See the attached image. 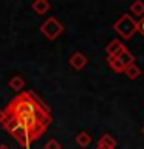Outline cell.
Instances as JSON below:
<instances>
[{
	"instance_id": "obj_6",
	"label": "cell",
	"mask_w": 144,
	"mask_h": 149,
	"mask_svg": "<svg viewBox=\"0 0 144 149\" xmlns=\"http://www.w3.org/2000/svg\"><path fill=\"white\" fill-rule=\"evenodd\" d=\"M124 48H125V47L123 45V42H121L119 39H113L109 45L105 47L107 58H115V56H118V54H119Z\"/></svg>"
},
{
	"instance_id": "obj_12",
	"label": "cell",
	"mask_w": 144,
	"mask_h": 149,
	"mask_svg": "<svg viewBox=\"0 0 144 149\" xmlns=\"http://www.w3.org/2000/svg\"><path fill=\"white\" fill-rule=\"evenodd\" d=\"M124 74L129 79H136V78L141 76V68H139L136 64H132V65H129V67H125Z\"/></svg>"
},
{
	"instance_id": "obj_3",
	"label": "cell",
	"mask_w": 144,
	"mask_h": 149,
	"mask_svg": "<svg viewBox=\"0 0 144 149\" xmlns=\"http://www.w3.org/2000/svg\"><path fill=\"white\" fill-rule=\"evenodd\" d=\"M113 28L123 39H132L133 34L138 31V22L135 20L130 14H123V16L115 22Z\"/></svg>"
},
{
	"instance_id": "obj_8",
	"label": "cell",
	"mask_w": 144,
	"mask_h": 149,
	"mask_svg": "<svg viewBox=\"0 0 144 149\" xmlns=\"http://www.w3.org/2000/svg\"><path fill=\"white\" fill-rule=\"evenodd\" d=\"M115 59L118 61V62L124 67V70H125V67H129V65H132V64H135V56L130 53V51L127 50V48H124L121 53L118 54V56H115Z\"/></svg>"
},
{
	"instance_id": "obj_13",
	"label": "cell",
	"mask_w": 144,
	"mask_h": 149,
	"mask_svg": "<svg viewBox=\"0 0 144 149\" xmlns=\"http://www.w3.org/2000/svg\"><path fill=\"white\" fill-rule=\"evenodd\" d=\"M130 13L135 14V16H138V17H143L144 16V2H141V0L133 2L130 5Z\"/></svg>"
},
{
	"instance_id": "obj_4",
	"label": "cell",
	"mask_w": 144,
	"mask_h": 149,
	"mask_svg": "<svg viewBox=\"0 0 144 149\" xmlns=\"http://www.w3.org/2000/svg\"><path fill=\"white\" fill-rule=\"evenodd\" d=\"M39 31L44 34L48 40H54L64 33V25L60 23L56 17H48L46 20L40 25Z\"/></svg>"
},
{
	"instance_id": "obj_2",
	"label": "cell",
	"mask_w": 144,
	"mask_h": 149,
	"mask_svg": "<svg viewBox=\"0 0 144 149\" xmlns=\"http://www.w3.org/2000/svg\"><path fill=\"white\" fill-rule=\"evenodd\" d=\"M2 126L6 129V132L11 135V137L16 140V141L20 144V146L30 148L31 144H33L31 138H30V134L26 132V129L23 127V126L19 123V121H16V120H12V118H9V116H6Z\"/></svg>"
},
{
	"instance_id": "obj_1",
	"label": "cell",
	"mask_w": 144,
	"mask_h": 149,
	"mask_svg": "<svg viewBox=\"0 0 144 149\" xmlns=\"http://www.w3.org/2000/svg\"><path fill=\"white\" fill-rule=\"evenodd\" d=\"M3 110L6 116L19 121L26 129L33 143L37 141L48 130L53 121L50 109L31 90L20 92L8 102V106Z\"/></svg>"
},
{
	"instance_id": "obj_5",
	"label": "cell",
	"mask_w": 144,
	"mask_h": 149,
	"mask_svg": "<svg viewBox=\"0 0 144 149\" xmlns=\"http://www.w3.org/2000/svg\"><path fill=\"white\" fill-rule=\"evenodd\" d=\"M68 62H70V67H71L73 70H82V68H85V65L88 64V59H87V56L81 53V51H76V53H73L71 56H70V59H68Z\"/></svg>"
},
{
	"instance_id": "obj_18",
	"label": "cell",
	"mask_w": 144,
	"mask_h": 149,
	"mask_svg": "<svg viewBox=\"0 0 144 149\" xmlns=\"http://www.w3.org/2000/svg\"><path fill=\"white\" fill-rule=\"evenodd\" d=\"M0 149H9V148L6 146V144H0Z\"/></svg>"
},
{
	"instance_id": "obj_19",
	"label": "cell",
	"mask_w": 144,
	"mask_h": 149,
	"mask_svg": "<svg viewBox=\"0 0 144 149\" xmlns=\"http://www.w3.org/2000/svg\"><path fill=\"white\" fill-rule=\"evenodd\" d=\"M141 134H143V135H144V127H143V129H141Z\"/></svg>"
},
{
	"instance_id": "obj_9",
	"label": "cell",
	"mask_w": 144,
	"mask_h": 149,
	"mask_svg": "<svg viewBox=\"0 0 144 149\" xmlns=\"http://www.w3.org/2000/svg\"><path fill=\"white\" fill-rule=\"evenodd\" d=\"M31 9L36 14L42 16V14H46L51 9V3L48 2V0H36V2L31 3Z\"/></svg>"
},
{
	"instance_id": "obj_14",
	"label": "cell",
	"mask_w": 144,
	"mask_h": 149,
	"mask_svg": "<svg viewBox=\"0 0 144 149\" xmlns=\"http://www.w3.org/2000/svg\"><path fill=\"white\" fill-rule=\"evenodd\" d=\"M107 62H109V67L113 70L115 73H124V67L115 58H107Z\"/></svg>"
},
{
	"instance_id": "obj_17",
	"label": "cell",
	"mask_w": 144,
	"mask_h": 149,
	"mask_svg": "<svg viewBox=\"0 0 144 149\" xmlns=\"http://www.w3.org/2000/svg\"><path fill=\"white\" fill-rule=\"evenodd\" d=\"M5 118H6V115H5V110L2 109V107H0V124H3Z\"/></svg>"
},
{
	"instance_id": "obj_16",
	"label": "cell",
	"mask_w": 144,
	"mask_h": 149,
	"mask_svg": "<svg viewBox=\"0 0 144 149\" xmlns=\"http://www.w3.org/2000/svg\"><path fill=\"white\" fill-rule=\"evenodd\" d=\"M138 31H141L143 36H144V16L141 17V20L138 22Z\"/></svg>"
},
{
	"instance_id": "obj_11",
	"label": "cell",
	"mask_w": 144,
	"mask_h": 149,
	"mask_svg": "<svg viewBox=\"0 0 144 149\" xmlns=\"http://www.w3.org/2000/svg\"><path fill=\"white\" fill-rule=\"evenodd\" d=\"M90 143H91V135L87 130H81L76 135V144L79 148H87V146H90Z\"/></svg>"
},
{
	"instance_id": "obj_15",
	"label": "cell",
	"mask_w": 144,
	"mask_h": 149,
	"mask_svg": "<svg viewBox=\"0 0 144 149\" xmlns=\"http://www.w3.org/2000/svg\"><path fill=\"white\" fill-rule=\"evenodd\" d=\"M45 149H62V144H60L57 140L50 138L48 141L45 143Z\"/></svg>"
},
{
	"instance_id": "obj_10",
	"label": "cell",
	"mask_w": 144,
	"mask_h": 149,
	"mask_svg": "<svg viewBox=\"0 0 144 149\" xmlns=\"http://www.w3.org/2000/svg\"><path fill=\"white\" fill-rule=\"evenodd\" d=\"M8 87L11 88L12 92L19 93L23 87H25V79H23V76H20V74H14V76L8 81Z\"/></svg>"
},
{
	"instance_id": "obj_7",
	"label": "cell",
	"mask_w": 144,
	"mask_h": 149,
	"mask_svg": "<svg viewBox=\"0 0 144 149\" xmlns=\"http://www.w3.org/2000/svg\"><path fill=\"white\" fill-rule=\"evenodd\" d=\"M115 148H116V140L110 134H104L98 140V144H96V149H115Z\"/></svg>"
}]
</instances>
